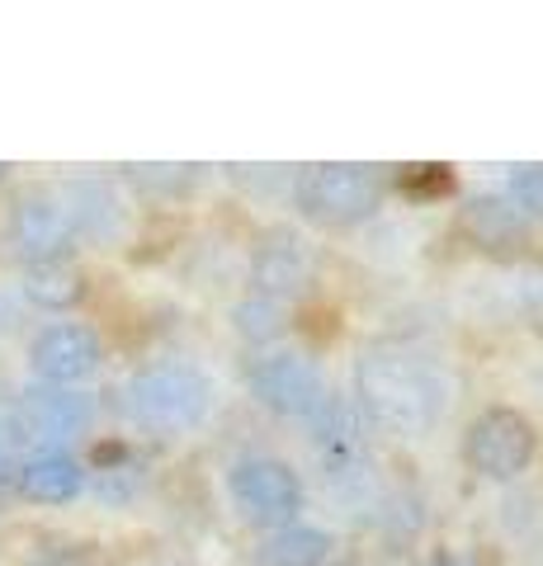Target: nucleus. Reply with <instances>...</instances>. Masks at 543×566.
Instances as JSON below:
<instances>
[{
	"label": "nucleus",
	"mask_w": 543,
	"mask_h": 566,
	"mask_svg": "<svg viewBox=\"0 0 543 566\" xmlns=\"http://www.w3.org/2000/svg\"><path fill=\"white\" fill-rule=\"evenodd\" d=\"M359 420L393 439H426L440 430L453 406V378L445 359L411 340H369L355 354V397Z\"/></svg>",
	"instance_id": "f257e3e1"
},
{
	"label": "nucleus",
	"mask_w": 543,
	"mask_h": 566,
	"mask_svg": "<svg viewBox=\"0 0 543 566\" xmlns=\"http://www.w3.org/2000/svg\"><path fill=\"white\" fill-rule=\"evenodd\" d=\"M213 397L218 387L189 359H156L133 368L128 382L118 387V406H124L128 424L147 434H189L213 416Z\"/></svg>",
	"instance_id": "f03ea898"
},
{
	"label": "nucleus",
	"mask_w": 543,
	"mask_h": 566,
	"mask_svg": "<svg viewBox=\"0 0 543 566\" xmlns=\"http://www.w3.org/2000/svg\"><path fill=\"white\" fill-rule=\"evenodd\" d=\"M289 193H293L297 218L312 227H359L383 208L388 180H383L378 166L317 161V166H303L293 175Z\"/></svg>",
	"instance_id": "7ed1b4c3"
},
{
	"label": "nucleus",
	"mask_w": 543,
	"mask_h": 566,
	"mask_svg": "<svg viewBox=\"0 0 543 566\" xmlns=\"http://www.w3.org/2000/svg\"><path fill=\"white\" fill-rule=\"evenodd\" d=\"M227 495L237 515L260 528H289L307 510V486L284 458L274 453H241L227 468Z\"/></svg>",
	"instance_id": "20e7f679"
},
{
	"label": "nucleus",
	"mask_w": 543,
	"mask_h": 566,
	"mask_svg": "<svg viewBox=\"0 0 543 566\" xmlns=\"http://www.w3.org/2000/svg\"><path fill=\"white\" fill-rule=\"evenodd\" d=\"M534 453H539V430L515 406H487L463 430V463L468 472L487 476V482H515L520 472H530Z\"/></svg>",
	"instance_id": "39448f33"
},
{
	"label": "nucleus",
	"mask_w": 543,
	"mask_h": 566,
	"mask_svg": "<svg viewBox=\"0 0 543 566\" xmlns=\"http://www.w3.org/2000/svg\"><path fill=\"white\" fill-rule=\"evenodd\" d=\"M307 439L317 453L322 482L336 491H364L374 476V453H369V424L359 420V411L345 397H326L317 406V416L307 420Z\"/></svg>",
	"instance_id": "423d86ee"
},
{
	"label": "nucleus",
	"mask_w": 543,
	"mask_h": 566,
	"mask_svg": "<svg viewBox=\"0 0 543 566\" xmlns=\"http://www.w3.org/2000/svg\"><path fill=\"white\" fill-rule=\"evenodd\" d=\"M6 245L24 264L72 260L76 232H72V218H66L58 185H29L14 193L6 208Z\"/></svg>",
	"instance_id": "0eeeda50"
},
{
	"label": "nucleus",
	"mask_w": 543,
	"mask_h": 566,
	"mask_svg": "<svg viewBox=\"0 0 543 566\" xmlns=\"http://www.w3.org/2000/svg\"><path fill=\"white\" fill-rule=\"evenodd\" d=\"M247 387L251 397L279 420H312L317 406L331 397L322 368L297 349H265L247 364Z\"/></svg>",
	"instance_id": "6e6552de"
},
{
	"label": "nucleus",
	"mask_w": 543,
	"mask_h": 566,
	"mask_svg": "<svg viewBox=\"0 0 543 566\" xmlns=\"http://www.w3.org/2000/svg\"><path fill=\"white\" fill-rule=\"evenodd\" d=\"M100 364H104V340L85 322H48L29 340V368L48 387H76L95 378Z\"/></svg>",
	"instance_id": "1a4fd4ad"
},
{
	"label": "nucleus",
	"mask_w": 543,
	"mask_h": 566,
	"mask_svg": "<svg viewBox=\"0 0 543 566\" xmlns=\"http://www.w3.org/2000/svg\"><path fill=\"white\" fill-rule=\"evenodd\" d=\"M312 279H317V255L289 227H274V232H265L251 245V293L255 297H270V303L289 307L312 289Z\"/></svg>",
	"instance_id": "9d476101"
},
{
	"label": "nucleus",
	"mask_w": 543,
	"mask_h": 566,
	"mask_svg": "<svg viewBox=\"0 0 543 566\" xmlns=\"http://www.w3.org/2000/svg\"><path fill=\"white\" fill-rule=\"evenodd\" d=\"M20 420L24 439H39L43 449H66L76 439L91 434L95 424V401L76 392V387H48V382H33L20 392Z\"/></svg>",
	"instance_id": "9b49d317"
},
{
	"label": "nucleus",
	"mask_w": 543,
	"mask_h": 566,
	"mask_svg": "<svg viewBox=\"0 0 543 566\" xmlns=\"http://www.w3.org/2000/svg\"><path fill=\"white\" fill-rule=\"evenodd\" d=\"M66 218H72L76 245H118L128 232V203L114 180L104 175H76V180L58 185Z\"/></svg>",
	"instance_id": "f8f14e48"
},
{
	"label": "nucleus",
	"mask_w": 543,
	"mask_h": 566,
	"mask_svg": "<svg viewBox=\"0 0 543 566\" xmlns=\"http://www.w3.org/2000/svg\"><path fill=\"white\" fill-rule=\"evenodd\" d=\"M459 227L487 255H515L534 245V222L505 193H478V199H468L459 212Z\"/></svg>",
	"instance_id": "ddd939ff"
},
{
	"label": "nucleus",
	"mask_w": 543,
	"mask_h": 566,
	"mask_svg": "<svg viewBox=\"0 0 543 566\" xmlns=\"http://www.w3.org/2000/svg\"><path fill=\"white\" fill-rule=\"evenodd\" d=\"M14 491L33 505H72L85 491V468L66 449H39L24 458L20 476H14Z\"/></svg>",
	"instance_id": "4468645a"
},
{
	"label": "nucleus",
	"mask_w": 543,
	"mask_h": 566,
	"mask_svg": "<svg viewBox=\"0 0 543 566\" xmlns=\"http://www.w3.org/2000/svg\"><path fill=\"white\" fill-rule=\"evenodd\" d=\"M331 547H336V538L312 524L265 528L247 547V566H331Z\"/></svg>",
	"instance_id": "2eb2a0df"
},
{
	"label": "nucleus",
	"mask_w": 543,
	"mask_h": 566,
	"mask_svg": "<svg viewBox=\"0 0 543 566\" xmlns=\"http://www.w3.org/2000/svg\"><path fill=\"white\" fill-rule=\"evenodd\" d=\"M85 274L76 270L72 260H52V264H24L20 274V293L24 303L43 307V312H72L81 297H85Z\"/></svg>",
	"instance_id": "dca6fc26"
},
{
	"label": "nucleus",
	"mask_w": 543,
	"mask_h": 566,
	"mask_svg": "<svg viewBox=\"0 0 543 566\" xmlns=\"http://www.w3.org/2000/svg\"><path fill=\"white\" fill-rule=\"evenodd\" d=\"M284 307H279V303H270V297H255V293H247V297H241V303L232 307V331L241 335V340H247V345H274L279 340V335H284Z\"/></svg>",
	"instance_id": "f3484780"
},
{
	"label": "nucleus",
	"mask_w": 543,
	"mask_h": 566,
	"mask_svg": "<svg viewBox=\"0 0 543 566\" xmlns=\"http://www.w3.org/2000/svg\"><path fill=\"white\" fill-rule=\"evenodd\" d=\"M128 180L147 193H185L199 180V166H128Z\"/></svg>",
	"instance_id": "a211bd4d"
},
{
	"label": "nucleus",
	"mask_w": 543,
	"mask_h": 566,
	"mask_svg": "<svg viewBox=\"0 0 543 566\" xmlns=\"http://www.w3.org/2000/svg\"><path fill=\"white\" fill-rule=\"evenodd\" d=\"M505 199H511L534 227H543V166H520L505 185Z\"/></svg>",
	"instance_id": "6ab92c4d"
},
{
	"label": "nucleus",
	"mask_w": 543,
	"mask_h": 566,
	"mask_svg": "<svg viewBox=\"0 0 543 566\" xmlns=\"http://www.w3.org/2000/svg\"><path fill=\"white\" fill-rule=\"evenodd\" d=\"M24 449H29V439L20 430V420L0 411V486H14V476H20L24 458H29Z\"/></svg>",
	"instance_id": "aec40b11"
},
{
	"label": "nucleus",
	"mask_w": 543,
	"mask_h": 566,
	"mask_svg": "<svg viewBox=\"0 0 543 566\" xmlns=\"http://www.w3.org/2000/svg\"><path fill=\"white\" fill-rule=\"evenodd\" d=\"M39 566H85L76 553H52V557H43Z\"/></svg>",
	"instance_id": "412c9836"
},
{
	"label": "nucleus",
	"mask_w": 543,
	"mask_h": 566,
	"mask_svg": "<svg viewBox=\"0 0 543 566\" xmlns=\"http://www.w3.org/2000/svg\"><path fill=\"white\" fill-rule=\"evenodd\" d=\"M6 175H10V166H6V161H0V185H6Z\"/></svg>",
	"instance_id": "4be33fe9"
},
{
	"label": "nucleus",
	"mask_w": 543,
	"mask_h": 566,
	"mask_svg": "<svg viewBox=\"0 0 543 566\" xmlns=\"http://www.w3.org/2000/svg\"><path fill=\"white\" fill-rule=\"evenodd\" d=\"M445 566H468V562H445Z\"/></svg>",
	"instance_id": "5701e85b"
}]
</instances>
